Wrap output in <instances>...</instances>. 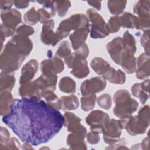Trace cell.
Segmentation results:
<instances>
[{"instance_id":"1","label":"cell","mask_w":150,"mask_h":150,"mask_svg":"<svg viewBox=\"0 0 150 150\" xmlns=\"http://www.w3.org/2000/svg\"><path fill=\"white\" fill-rule=\"evenodd\" d=\"M2 121L23 142L37 146L49 141L64 122L60 111L37 97L13 100Z\"/></svg>"},{"instance_id":"2","label":"cell","mask_w":150,"mask_h":150,"mask_svg":"<svg viewBox=\"0 0 150 150\" xmlns=\"http://www.w3.org/2000/svg\"><path fill=\"white\" fill-rule=\"evenodd\" d=\"M27 56L11 40L5 45L1 54L0 63L1 71L6 73H13L19 69Z\"/></svg>"},{"instance_id":"3","label":"cell","mask_w":150,"mask_h":150,"mask_svg":"<svg viewBox=\"0 0 150 150\" xmlns=\"http://www.w3.org/2000/svg\"><path fill=\"white\" fill-rule=\"evenodd\" d=\"M113 101L115 104L113 113L120 119H126L132 116L138 107V102L131 98L130 93L127 90L117 91L114 95Z\"/></svg>"},{"instance_id":"4","label":"cell","mask_w":150,"mask_h":150,"mask_svg":"<svg viewBox=\"0 0 150 150\" xmlns=\"http://www.w3.org/2000/svg\"><path fill=\"white\" fill-rule=\"evenodd\" d=\"M123 129H125L131 135L135 136L145 133L149 125V107H142L137 115L126 119H121Z\"/></svg>"},{"instance_id":"5","label":"cell","mask_w":150,"mask_h":150,"mask_svg":"<svg viewBox=\"0 0 150 150\" xmlns=\"http://www.w3.org/2000/svg\"><path fill=\"white\" fill-rule=\"evenodd\" d=\"M90 26L89 21L83 13H76L62 21L56 30L60 40L67 37L70 32L79 28Z\"/></svg>"},{"instance_id":"6","label":"cell","mask_w":150,"mask_h":150,"mask_svg":"<svg viewBox=\"0 0 150 150\" xmlns=\"http://www.w3.org/2000/svg\"><path fill=\"white\" fill-rule=\"evenodd\" d=\"M87 17L90 22V37L93 39L104 38L109 35L107 23L103 18L95 10L88 9Z\"/></svg>"},{"instance_id":"7","label":"cell","mask_w":150,"mask_h":150,"mask_svg":"<svg viewBox=\"0 0 150 150\" xmlns=\"http://www.w3.org/2000/svg\"><path fill=\"white\" fill-rule=\"evenodd\" d=\"M64 62L69 68L72 69L71 73L78 79L86 77L90 73L86 59H80L75 55L74 53H71L66 57Z\"/></svg>"},{"instance_id":"8","label":"cell","mask_w":150,"mask_h":150,"mask_svg":"<svg viewBox=\"0 0 150 150\" xmlns=\"http://www.w3.org/2000/svg\"><path fill=\"white\" fill-rule=\"evenodd\" d=\"M122 129L123 127L121 120H109L102 132L105 143L110 145L117 142L120 139Z\"/></svg>"},{"instance_id":"9","label":"cell","mask_w":150,"mask_h":150,"mask_svg":"<svg viewBox=\"0 0 150 150\" xmlns=\"http://www.w3.org/2000/svg\"><path fill=\"white\" fill-rule=\"evenodd\" d=\"M110 120L109 115L101 110L91 111L86 118V123L90 126V130L96 134H102L103 129Z\"/></svg>"},{"instance_id":"10","label":"cell","mask_w":150,"mask_h":150,"mask_svg":"<svg viewBox=\"0 0 150 150\" xmlns=\"http://www.w3.org/2000/svg\"><path fill=\"white\" fill-rule=\"evenodd\" d=\"M107 82L102 77H94L84 81L80 86L82 96L96 94L99 93L106 87Z\"/></svg>"},{"instance_id":"11","label":"cell","mask_w":150,"mask_h":150,"mask_svg":"<svg viewBox=\"0 0 150 150\" xmlns=\"http://www.w3.org/2000/svg\"><path fill=\"white\" fill-rule=\"evenodd\" d=\"M64 125L71 133L79 134L84 137L87 135L86 128L81 124V119L71 112H66L64 115Z\"/></svg>"},{"instance_id":"12","label":"cell","mask_w":150,"mask_h":150,"mask_svg":"<svg viewBox=\"0 0 150 150\" xmlns=\"http://www.w3.org/2000/svg\"><path fill=\"white\" fill-rule=\"evenodd\" d=\"M54 27V22L53 19L43 23L40 34V40L43 43L54 46L60 41L57 32L53 31Z\"/></svg>"},{"instance_id":"13","label":"cell","mask_w":150,"mask_h":150,"mask_svg":"<svg viewBox=\"0 0 150 150\" xmlns=\"http://www.w3.org/2000/svg\"><path fill=\"white\" fill-rule=\"evenodd\" d=\"M42 74L45 75L57 74L64 70V63L60 58L54 56L49 59L43 60L40 63Z\"/></svg>"},{"instance_id":"14","label":"cell","mask_w":150,"mask_h":150,"mask_svg":"<svg viewBox=\"0 0 150 150\" xmlns=\"http://www.w3.org/2000/svg\"><path fill=\"white\" fill-rule=\"evenodd\" d=\"M1 17L2 23L5 27L16 30L17 26L22 22V15L19 11L15 9H10L1 11Z\"/></svg>"},{"instance_id":"15","label":"cell","mask_w":150,"mask_h":150,"mask_svg":"<svg viewBox=\"0 0 150 150\" xmlns=\"http://www.w3.org/2000/svg\"><path fill=\"white\" fill-rule=\"evenodd\" d=\"M106 49L111 59L115 63L120 64L124 52L122 38L120 36L115 38L107 44Z\"/></svg>"},{"instance_id":"16","label":"cell","mask_w":150,"mask_h":150,"mask_svg":"<svg viewBox=\"0 0 150 150\" xmlns=\"http://www.w3.org/2000/svg\"><path fill=\"white\" fill-rule=\"evenodd\" d=\"M57 81V74L45 75L42 74L39 78L33 81V83L40 94V92L45 90H52L54 91L56 89Z\"/></svg>"},{"instance_id":"17","label":"cell","mask_w":150,"mask_h":150,"mask_svg":"<svg viewBox=\"0 0 150 150\" xmlns=\"http://www.w3.org/2000/svg\"><path fill=\"white\" fill-rule=\"evenodd\" d=\"M38 67V62L35 59H31L27 62L22 68L19 84L22 85L31 81L37 73Z\"/></svg>"},{"instance_id":"18","label":"cell","mask_w":150,"mask_h":150,"mask_svg":"<svg viewBox=\"0 0 150 150\" xmlns=\"http://www.w3.org/2000/svg\"><path fill=\"white\" fill-rule=\"evenodd\" d=\"M149 55L145 53H141L137 61V69H136V77L138 79L144 80L150 75Z\"/></svg>"},{"instance_id":"19","label":"cell","mask_w":150,"mask_h":150,"mask_svg":"<svg viewBox=\"0 0 150 150\" xmlns=\"http://www.w3.org/2000/svg\"><path fill=\"white\" fill-rule=\"evenodd\" d=\"M149 80L146 79L142 83H135L131 87L132 95L138 98L141 103L144 104L149 98Z\"/></svg>"},{"instance_id":"20","label":"cell","mask_w":150,"mask_h":150,"mask_svg":"<svg viewBox=\"0 0 150 150\" xmlns=\"http://www.w3.org/2000/svg\"><path fill=\"white\" fill-rule=\"evenodd\" d=\"M89 32L90 28L87 26L79 28L70 35L69 38L74 50L84 43Z\"/></svg>"},{"instance_id":"21","label":"cell","mask_w":150,"mask_h":150,"mask_svg":"<svg viewBox=\"0 0 150 150\" xmlns=\"http://www.w3.org/2000/svg\"><path fill=\"white\" fill-rule=\"evenodd\" d=\"M101 77L113 84H122L126 80L125 74L122 70H115L111 66L102 74Z\"/></svg>"},{"instance_id":"22","label":"cell","mask_w":150,"mask_h":150,"mask_svg":"<svg viewBox=\"0 0 150 150\" xmlns=\"http://www.w3.org/2000/svg\"><path fill=\"white\" fill-rule=\"evenodd\" d=\"M120 65L128 74L134 73L137 69V60L134 55L124 50Z\"/></svg>"},{"instance_id":"23","label":"cell","mask_w":150,"mask_h":150,"mask_svg":"<svg viewBox=\"0 0 150 150\" xmlns=\"http://www.w3.org/2000/svg\"><path fill=\"white\" fill-rule=\"evenodd\" d=\"M11 40L26 54V56L29 55L33 48V43L29 38L16 35L13 36Z\"/></svg>"},{"instance_id":"24","label":"cell","mask_w":150,"mask_h":150,"mask_svg":"<svg viewBox=\"0 0 150 150\" xmlns=\"http://www.w3.org/2000/svg\"><path fill=\"white\" fill-rule=\"evenodd\" d=\"M13 101L11 91L1 92L0 96V114L2 116L9 113Z\"/></svg>"},{"instance_id":"25","label":"cell","mask_w":150,"mask_h":150,"mask_svg":"<svg viewBox=\"0 0 150 150\" xmlns=\"http://www.w3.org/2000/svg\"><path fill=\"white\" fill-rule=\"evenodd\" d=\"M84 138L79 134L71 133L67 137V144L70 149H87Z\"/></svg>"},{"instance_id":"26","label":"cell","mask_w":150,"mask_h":150,"mask_svg":"<svg viewBox=\"0 0 150 150\" xmlns=\"http://www.w3.org/2000/svg\"><path fill=\"white\" fill-rule=\"evenodd\" d=\"M19 94L22 98H30L32 97L42 98L33 81H31L21 85L19 88Z\"/></svg>"},{"instance_id":"27","label":"cell","mask_w":150,"mask_h":150,"mask_svg":"<svg viewBox=\"0 0 150 150\" xmlns=\"http://www.w3.org/2000/svg\"><path fill=\"white\" fill-rule=\"evenodd\" d=\"M15 77L13 73H6L1 71L0 79L1 92L11 91L15 86Z\"/></svg>"},{"instance_id":"28","label":"cell","mask_w":150,"mask_h":150,"mask_svg":"<svg viewBox=\"0 0 150 150\" xmlns=\"http://www.w3.org/2000/svg\"><path fill=\"white\" fill-rule=\"evenodd\" d=\"M60 99L62 103V110L63 111L74 110L79 106V101L77 96L74 94L64 96Z\"/></svg>"},{"instance_id":"29","label":"cell","mask_w":150,"mask_h":150,"mask_svg":"<svg viewBox=\"0 0 150 150\" xmlns=\"http://www.w3.org/2000/svg\"><path fill=\"white\" fill-rule=\"evenodd\" d=\"M149 0H140L135 3L133 7V12L138 16L149 18Z\"/></svg>"},{"instance_id":"30","label":"cell","mask_w":150,"mask_h":150,"mask_svg":"<svg viewBox=\"0 0 150 150\" xmlns=\"http://www.w3.org/2000/svg\"><path fill=\"white\" fill-rule=\"evenodd\" d=\"M122 38V44L124 50L134 55L137 51L136 41L134 37L127 30L125 32Z\"/></svg>"},{"instance_id":"31","label":"cell","mask_w":150,"mask_h":150,"mask_svg":"<svg viewBox=\"0 0 150 150\" xmlns=\"http://www.w3.org/2000/svg\"><path fill=\"white\" fill-rule=\"evenodd\" d=\"M40 96L45 99L46 103L56 109L59 110L62 109V103L60 99L52 90H45L40 92Z\"/></svg>"},{"instance_id":"32","label":"cell","mask_w":150,"mask_h":150,"mask_svg":"<svg viewBox=\"0 0 150 150\" xmlns=\"http://www.w3.org/2000/svg\"><path fill=\"white\" fill-rule=\"evenodd\" d=\"M59 88L63 93L73 94L76 91V85L75 81L69 77H64L59 82Z\"/></svg>"},{"instance_id":"33","label":"cell","mask_w":150,"mask_h":150,"mask_svg":"<svg viewBox=\"0 0 150 150\" xmlns=\"http://www.w3.org/2000/svg\"><path fill=\"white\" fill-rule=\"evenodd\" d=\"M90 66L92 69L98 75H102V74L110 67V64L106 60L98 57H94L91 60Z\"/></svg>"},{"instance_id":"34","label":"cell","mask_w":150,"mask_h":150,"mask_svg":"<svg viewBox=\"0 0 150 150\" xmlns=\"http://www.w3.org/2000/svg\"><path fill=\"white\" fill-rule=\"evenodd\" d=\"M127 3L126 1H108L107 7L111 13L115 16H118L123 12Z\"/></svg>"},{"instance_id":"35","label":"cell","mask_w":150,"mask_h":150,"mask_svg":"<svg viewBox=\"0 0 150 150\" xmlns=\"http://www.w3.org/2000/svg\"><path fill=\"white\" fill-rule=\"evenodd\" d=\"M135 15L129 13V12H124L121 16H119V21L121 26L128 28V29H134L135 28Z\"/></svg>"},{"instance_id":"36","label":"cell","mask_w":150,"mask_h":150,"mask_svg":"<svg viewBox=\"0 0 150 150\" xmlns=\"http://www.w3.org/2000/svg\"><path fill=\"white\" fill-rule=\"evenodd\" d=\"M97 100V97L95 94L83 96L81 97V108L84 111L91 110L95 106V103Z\"/></svg>"},{"instance_id":"37","label":"cell","mask_w":150,"mask_h":150,"mask_svg":"<svg viewBox=\"0 0 150 150\" xmlns=\"http://www.w3.org/2000/svg\"><path fill=\"white\" fill-rule=\"evenodd\" d=\"M56 11L60 17L64 16L71 6V2L69 1H53Z\"/></svg>"},{"instance_id":"38","label":"cell","mask_w":150,"mask_h":150,"mask_svg":"<svg viewBox=\"0 0 150 150\" xmlns=\"http://www.w3.org/2000/svg\"><path fill=\"white\" fill-rule=\"evenodd\" d=\"M24 21L26 23L29 25H35L38 22H39V18L37 11L35 7H32L27 11L23 16Z\"/></svg>"},{"instance_id":"39","label":"cell","mask_w":150,"mask_h":150,"mask_svg":"<svg viewBox=\"0 0 150 150\" xmlns=\"http://www.w3.org/2000/svg\"><path fill=\"white\" fill-rule=\"evenodd\" d=\"M71 53V48L69 42L67 40H64L59 45L56 53V56L59 58L65 59Z\"/></svg>"},{"instance_id":"40","label":"cell","mask_w":150,"mask_h":150,"mask_svg":"<svg viewBox=\"0 0 150 150\" xmlns=\"http://www.w3.org/2000/svg\"><path fill=\"white\" fill-rule=\"evenodd\" d=\"M150 23H149V18L148 17H142V16H136L135 28L137 29H139L143 31L149 30Z\"/></svg>"},{"instance_id":"41","label":"cell","mask_w":150,"mask_h":150,"mask_svg":"<svg viewBox=\"0 0 150 150\" xmlns=\"http://www.w3.org/2000/svg\"><path fill=\"white\" fill-rule=\"evenodd\" d=\"M98 105L104 110H108L112 105V99L108 94H104L101 95L97 98Z\"/></svg>"},{"instance_id":"42","label":"cell","mask_w":150,"mask_h":150,"mask_svg":"<svg viewBox=\"0 0 150 150\" xmlns=\"http://www.w3.org/2000/svg\"><path fill=\"white\" fill-rule=\"evenodd\" d=\"M107 27L109 33H114L117 32L120 30L121 27L119 21V16H111L110 18L108 23H107Z\"/></svg>"},{"instance_id":"43","label":"cell","mask_w":150,"mask_h":150,"mask_svg":"<svg viewBox=\"0 0 150 150\" xmlns=\"http://www.w3.org/2000/svg\"><path fill=\"white\" fill-rule=\"evenodd\" d=\"M20 143L18 140L14 137L10 138L4 144L0 145V149H20Z\"/></svg>"},{"instance_id":"44","label":"cell","mask_w":150,"mask_h":150,"mask_svg":"<svg viewBox=\"0 0 150 150\" xmlns=\"http://www.w3.org/2000/svg\"><path fill=\"white\" fill-rule=\"evenodd\" d=\"M34 29L32 27L24 24L17 28L16 33L17 35L29 38V36L34 33Z\"/></svg>"},{"instance_id":"45","label":"cell","mask_w":150,"mask_h":150,"mask_svg":"<svg viewBox=\"0 0 150 150\" xmlns=\"http://www.w3.org/2000/svg\"><path fill=\"white\" fill-rule=\"evenodd\" d=\"M140 43L144 49L145 53L149 55V30L145 31L140 39Z\"/></svg>"},{"instance_id":"46","label":"cell","mask_w":150,"mask_h":150,"mask_svg":"<svg viewBox=\"0 0 150 150\" xmlns=\"http://www.w3.org/2000/svg\"><path fill=\"white\" fill-rule=\"evenodd\" d=\"M75 55L81 60L86 59L89 54V49L88 46L85 43L80 46L77 49L75 50Z\"/></svg>"},{"instance_id":"47","label":"cell","mask_w":150,"mask_h":150,"mask_svg":"<svg viewBox=\"0 0 150 150\" xmlns=\"http://www.w3.org/2000/svg\"><path fill=\"white\" fill-rule=\"evenodd\" d=\"M38 2L42 4L43 5V8H44L48 12H49L52 17L54 16L56 13V9H55L53 1H38Z\"/></svg>"},{"instance_id":"48","label":"cell","mask_w":150,"mask_h":150,"mask_svg":"<svg viewBox=\"0 0 150 150\" xmlns=\"http://www.w3.org/2000/svg\"><path fill=\"white\" fill-rule=\"evenodd\" d=\"M38 14L39 18V22L41 23H45L51 18H52V15L50 14L49 12H48L46 10H45L44 8H39L37 11Z\"/></svg>"},{"instance_id":"49","label":"cell","mask_w":150,"mask_h":150,"mask_svg":"<svg viewBox=\"0 0 150 150\" xmlns=\"http://www.w3.org/2000/svg\"><path fill=\"white\" fill-rule=\"evenodd\" d=\"M10 138V134L8 130L3 127H1L0 131V145L4 144Z\"/></svg>"},{"instance_id":"50","label":"cell","mask_w":150,"mask_h":150,"mask_svg":"<svg viewBox=\"0 0 150 150\" xmlns=\"http://www.w3.org/2000/svg\"><path fill=\"white\" fill-rule=\"evenodd\" d=\"M87 140L91 144H96L100 142V137L98 134L90 131L87 134Z\"/></svg>"},{"instance_id":"51","label":"cell","mask_w":150,"mask_h":150,"mask_svg":"<svg viewBox=\"0 0 150 150\" xmlns=\"http://www.w3.org/2000/svg\"><path fill=\"white\" fill-rule=\"evenodd\" d=\"M125 139L124 138H120V139L117 142H116L115 144H112V145H110V146L108 147H107L106 149H127L128 148L125 146Z\"/></svg>"},{"instance_id":"52","label":"cell","mask_w":150,"mask_h":150,"mask_svg":"<svg viewBox=\"0 0 150 150\" xmlns=\"http://www.w3.org/2000/svg\"><path fill=\"white\" fill-rule=\"evenodd\" d=\"M16 30L5 27L3 24L1 25V33L3 34L5 37H10L14 35Z\"/></svg>"},{"instance_id":"53","label":"cell","mask_w":150,"mask_h":150,"mask_svg":"<svg viewBox=\"0 0 150 150\" xmlns=\"http://www.w3.org/2000/svg\"><path fill=\"white\" fill-rule=\"evenodd\" d=\"M0 4H1V9L2 11L8 10V9H11V7L14 4V1H13L1 0Z\"/></svg>"},{"instance_id":"54","label":"cell","mask_w":150,"mask_h":150,"mask_svg":"<svg viewBox=\"0 0 150 150\" xmlns=\"http://www.w3.org/2000/svg\"><path fill=\"white\" fill-rule=\"evenodd\" d=\"M14 5L18 9H24L29 5V2L25 1H14Z\"/></svg>"},{"instance_id":"55","label":"cell","mask_w":150,"mask_h":150,"mask_svg":"<svg viewBox=\"0 0 150 150\" xmlns=\"http://www.w3.org/2000/svg\"><path fill=\"white\" fill-rule=\"evenodd\" d=\"M87 3L98 11L101 9V2L100 1H88Z\"/></svg>"},{"instance_id":"56","label":"cell","mask_w":150,"mask_h":150,"mask_svg":"<svg viewBox=\"0 0 150 150\" xmlns=\"http://www.w3.org/2000/svg\"><path fill=\"white\" fill-rule=\"evenodd\" d=\"M149 144V137L144 139L141 143H140V146L142 149H148Z\"/></svg>"},{"instance_id":"57","label":"cell","mask_w":150,"mask_h":150,"mask_svg":"<svg viewBox=\"0 0 150 150\" xmlns=\"http://www.w3.org/2000/svg\"><path fill=\"white\" fill-rule=\"evenodd\" d=\"M22 149H33V147L31 146V145L28 144V143H26L25 142V144L23 145L22 147Z\"/></svg>"}]
</instances>
